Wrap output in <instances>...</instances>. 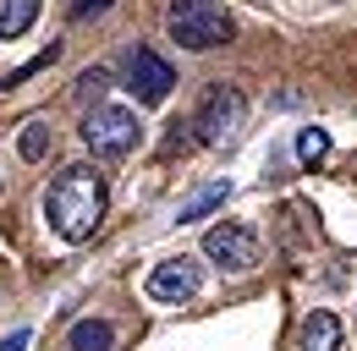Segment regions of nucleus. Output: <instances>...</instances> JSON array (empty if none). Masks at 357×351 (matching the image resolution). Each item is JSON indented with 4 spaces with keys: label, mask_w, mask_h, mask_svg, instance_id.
I'll use <instances>...</instances> for the list:
<instances>
[{
    "label": "nucleus",
    "mask_w": 357,
    "mask_h": 351,
    "mask_svg": "<svg viewBox=\"0 0 357 351\" xmlns=\"http://www.w3.org/2000/svg\"><path fill=\"white\" fill-rule=\"evenodd\" d=\"M204 258L215 263V269H225V274L259 269V231H248V225H236V219L209 225V231H204Z\"/></svg>",
    "instance_id": "nucleus-5"
},
{
    "label": "nucleus",
    "mask_w": 357,
    "mask_h": 351,
    "mask_svg": "<svg viewBox=\"0 0 357 351\" xmlns=\"http://www.w3.org/2000/svg\"><path fill=\"white\" fill-rule=\"evenodd\" d=\"M66 346L72 351H110L116 346V329H110L105 318H77L72 335H66Z\"/></svg>",
    "instance_id": "nucleus-11"
},
{
    "label": "nucleus",
    "mask_w": 357,
    "mask_h": 351,
    "mask_svg": "<svg viewBox=\"0 0 357 351\" xmlns=\"http://www.w3.org/2000/svg\"><path fill=\"white\" fill-rule=\"evenodd\" d=\"M28 341H33V329H11V335L0 341V351H28Z\"/></svg>",
    "instance_id": "nucleus-16"
},
{
    "label": "nucleus",
    "mask_w": 357,
    "mask_h": 351,
    "mask_svg": "<svg viewBox=\"0 0 357 351\" xmlns=\"http://www.w3.org/2000/svg\"><path fill=\"white\" fill-rule=\"evenodd\" d=\"M127 88L137 93V104H165V93L176 88V66L160 49H132L127 55Z\"/></svg>",
    "instance_id": "nucleus-6"
},
{
    "label": "nucleus",
    "mask_w": 357,
    "mask_h": 351,
    "mask_svg": "<svg viewBox=\"0 0 357 351\" xmlns=\"http://www.w3.org/2000/svg\"><path fill=\"white\" fill-rule=\"evenodd\" d=\"M105 88H110V72H105V66H89V72L72 83V93H77V99H99Z\"/></svg>",
    "instance_id": "nucleus-14"
},
{
    "label": "nucleus",
    "mask_w": 357,
    "mask_h": 351,
    "mask_svg": "<svg viewBox=\"0 0 357 351\" xmlns=\"http://www.w3.org/2000/svg\"><path fill=\"white\" fill-rule=\"evenodd\" d=\"M297 346H303V351H341V318H335L330 307H313L308 318H303Z\"/></svg>",
    "instance_id": "nucleus-8"
},
{
    "label": "nucleus",
    "mask_w": 357,
    "mask_h": 351,
    "mask_svg": "<svg viewBox=\"0 0 357 351\" xmlns=\"http://www.w3.org/2000/svg\"><path fill=\"white\" fill-rule=\"evenodd\" d=\"M0 187H6V176H0Z\"/></svg>",
    "instance_id": "nucleus-17"
},
{
    "label": "nucleus",
    "mask_w": 357,
    "mask_h": 351,
    "mask_svg": "<svg viewBox=\"0 0 357 351\" xmlns=\"http://www.w3.org/2000/svg\"><path fill=\"white\" fill-rule=\"evenodd\" d=\"M39 22V0H0V39H22Z\"/></svg>",
    "instance_id": "nucleus-12"
},
{
    "label": "nucleus",
    "mask_w": 357,
    "mask_h": 351,
    "mask_svg": "<svg viewBox=\"0 0 357 351\" xmlns=\"http://www.w3.org/2000/svg\"><path fill=\"white\" fill-rule=\"evenodd\" d=\"M198 286H204V269L192 258H165V263H154L149 280H143L149 302H192Z\"/></svg>",
    "instance_id": "nucleus-7"
},
{
    "label": "nucleus",
    "mask_w": 357,
    "mask_h": 351,
    "mask_svg": "<svg viewBox=\"0 0 357 351\" xmlns=\"http://www.w3.org/2000/svg\"><path fill=\"white\" fill-rule=\"evenodd\" d=\"M50 148H55V127H50V116H28L22 132H17V159L39 165V159H50Z\"/></svg>",
    "instance_id": "nucleus-9"
},
{
    "label": "nucleus",
    "mask_w": 357,
    "mask_h": 351,
    "mask_svg": "<svg viewBox=\"0 0 357 351\" xmlns=\"http://www.w3.org/2000/svg\"><path fill=\"white\" fill-rule=\"evenodd\" d=\"M137 116L132 110H121V104H93L89 116H83V143H89L93 159H105V165H116V159H127L137 148Z\"/></svg>",
    "instance_id": "nucleus-4"
},
{
    "label": "nucleus",
    "mask_w": 357,
    "mask_h": 351,
    "mask_svg": "<svg viewBox=\"0 0 357 351\" xmlns=\"http://www.w3.org/2000/svg\"><path fill=\"white\" fill-rule=\"evenodd\" d=\"M242 121H248V99H242V88L209 83V88H204V99H198V110H192V127H187V132H198L204 148H225V143H236Z\"/></svg>",
    "instance_id": "nucleus-3"
},
{
    "label": "nucleus",
    "mask_w": 357,
    "mask_h": 351,
    "mask_svg": "<svg viewBox=\"0 0 357 351\" xmlns=\"http://www.w3.org/2000/svg\"><path fill=\"white\" fill-rule=\"evenodd\" d=\"M110 6H116V0H72V17H77V22H89V17H105Z\"/></svg>",
    "instance_id": "nucleus-15"
},
{
    "label": "nucleus",
    "mask_w": 357,
    "mask_h": 351,
    "mask_svg": "<svg viewBox=\"0 0 357 351\" xmlns=\"http://www.w3.org/2000/svg\"><path fill=\"white\" fill-rule=\"evenodd\" d=\"M225 198H231V181L220 176V181H209L204 192H192V198L181 203V214H176V219H181V225H192V219H209V214L225 203Z\"/></svg>",
    "instance_id": "nucleus-10"
},
{
    "label": "nucleus",
    "mask_w": 357,
    "mask_h": 351,
    "mask_svg": "<svg viewBox=\"0 0 357 351\" xmlns=\"http://www.w3.org/2000/svg\"><path fill=\"white\" fill-rule=\"evenodd\" d=\"M324 154H330V132L324 127H303L297 132V159H303V165H319Z\"/></svg>",
    "instance_id": "nucleus-13"
},
{
    "label": "nucleus",
    "mask_w": 357,
    "mask_h": 351,
    "mask_svg": "<svg viewBox=\"0 0 357 351\" xmlns=\"http://www.w3.org/2000/svg\"><path fill=\"white\" fill-rule=\"evenodd\" d=\"M165 33L181 49H192V55H209V49H220L231 39V11H225L220 0H171Z\"/></svg>",
    "instance_id": "nucleus-2"
},
{
    "label": "nucleus",
    "mask_w": 357,
    "mask_h": 351,
    "mask_svg": "<svg viewBox=\"0 0 357 351\" xmlns=\"http://www.w3.org/2000/svg\"><path fill=\"white\" fill-rule=\"evenodd\" d=\"M105 176L93 171V165H66V171L55 176L45 187V225L61 236V242H89L93 231H99V219H105Z\"/></svg>",
    "instance_id": "nucleus-1"
}]
</instances>
